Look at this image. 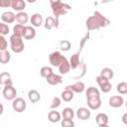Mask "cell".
I'll return each mask as SVG.
<instances>
[{
  "label": "cell",
  "instance_id": "1",
  "mask_svg": "<svg viewBox=\"0 0 127 127\" xmlns=\"http://www.w3.org/2000/svg\"><path fill=\"white\" fill-rule=\"evenodd\" d=\"M109 23L110 21L105 16H103L98 11H95L92 16L87 18L85 22V26L89 31H91V30H98L99 28L102 27H106L109 25Z\"/></svg>",
  "mask_w": 127,
  "mask_h": 127
},
{
  "label": "cell",
  "instance_id": "2",
  "mask_svg": "<svg viewBox=\"0 0 127 127\" xmlns=\"http://www.w3.org/2000/svg\"><path fill=\"white\" fill-rule=\"evenodd\" d=\"M51 6H52V10L54 15L56 16V19L59 21V17L62 15H64L67 13V11H69L71 9V7L66 4V3H63L62 1H51Z\"/></svg>",
  "mask_w": 127,
  "mask_h": 127
},
{
  "label": "cell",
  "instance_id": "3",
  "mask_svg": "<svg viewBox=\"0 0 127 127\" xmlns=\"http://www.w3.org/2000/svg\"><path fill=\"white\" fill-rule=\"evenodd\" d=\"M10 47H11V50L16 54L22 53L24 51V48H25L22 37H18L14 34L11 35V37H10Z\"/></svg>",
  "mask_w": 127,
  "mask_h": 127
},
{
  "label": "cell",
  "instance_id": "4",
  "mask_svg": "<svg viewBox=\"0 0 127 127\" xmlns=\"http://www.w3.org/2000/svg\"><path fill=\"white\" fill-rule=\"evenodd\" d=\"M65 59V57H64L61 52L59 51H55L53 52L52 54H50L49 56V61H50V64L53 65V66H60V64L63 63V61Z\"/></svg>",
  "mask_w": 127,
  "mask_h": 127
},
{
  "label": "cell",
  "instance_id": "5",
  "mask_svg": "<svg viewBox=\"0 0 127 127\" xmlns=\"http://www.w3.org/2000/svg\"><path fill=\"white\" fill-rule=\"evenodd\" d=\"M2 93H3V96L5 99L7 100H14L17 95V90L16 88L13 86V85H6L3 87V90H2Z\"/></svg>",
  "mask_w": 127,
  "mask_h": 127
},
{
  "label": "cell",
  "instance_id": "6",
  "mask_svg": "<svg viewBox=\"0 0 127 127\" xmlns=\"http://www.w3.org/2000/svg\"><path fill=\"white\" fill-rule=\"evenodd\" d=\"M26 107H27V103H26L25 99L22 98V97H17L12 102V108H13V110L16 111V112H18V113L25 111Z\"/></svg>",
  "mask_w": 127,
  "mask_h": 127
},
{
  "label": "cell",
  "instance_id": "7",
  "mask_svg": "<svg viewBox=\"0 0 127 127\" xmlns=\"http://www.w3.org/2000/svg\"><path fill=\"white\" fill-rule=\"evenodd\" d=\"M96 82H97V84L99 85L100 90H101L102 92H104V93L109 92V91L111 90V88H112V85H111V83L109 82V80L103 78V77L100 76V75H98V76L96 77Z\"/></svg>",
  "mask_w": 127,
  "mask_h": 127
},
{
  "label": "cell",
  "instance_id": "8",
  "mask_svg": "<svg viewBox=\"0 0 127 127\" xmlns=\"http://www.w3.org/2000/svg\"><path fill=\"white\" fill-rule=\"evenodd\" d=\"M65 89H69V90H71V91H73L75 93H81V92L84 91L85 85H84V83L82 81H76L71 85H66Z\"/></svg>",
  "mask_w": 127,
  "mask_h": 127
},
{
  "label": "cell",
  "instance_id": "9",
  "mask_svg": "<svg viewBox=\"0 0 127 127\" xmlns=\"http://www.w3.org/2000/svg\"><path fill=\"white\" fill-rule=\"evenodd\" d=\"M1 20L5 24H12L16 20V15L12 11H5L1 14Z\"/></svg>",
  "mask_w": 127,
  "mask_h": 127
},
{
  "label": "cell",
  "instance_id": "10",
  "mask_svg": "<svg viewBox=\"0 0 127 127\" xmlns=\"http://www.w3.org/2000/svg\"><path fill=\"white\" fill-rule=\"evenodd\" d=\"M109 105L113 108H118V107H121L124 103V99L122 96L120 95H114V96H111L109 98Z\"/></svg>",
  "mask_w": 127,
  "mask_h": 127
},
{
  "label": "cell",
  "instance_id": "11",
  "mask_svg": "<svg viewBox=\"0 0 127 127\" xmlns=\"http://www.w3.org/2000/svg\"><path fill=\"white\" fill-rule=\"evenodd\" d=\"M76 116L80 120H87V119L90 118L91 113H90V110L88 108H86V107H79L76 110Z\"/></svg>",
  "mask_w": 127,
  "mask_h": 127
},
{
  "label": "cell",
  "instance_id": "12",
  "mask_svg": "<svg viewBox=\"0 0 127 127\" xmlns=\"http://www.w3.org/2000/svg\"><path fill=\"white\" fill-rule=\"evenodd\" d=\"M86 102H87V106L92 110H96L101 106V98L100 97L86 98Z\"/></svg>",
  "mask_w": 127,
  "mask_h": 127
},
{
  "label": "cell",
  "instance_id": "13",
  "mask_svg": "<svg viewBox=\"0 0 127 127\" xmlns=\"http://www.w3.org/2000/svg\"><path fill=\"white\" fill-rule=\"evenodd\" d=\"M44 26H45V28L47 30H51V29H53L55 27L58 28L59 27V21L57 19H55L54 17H52V16H48L46 18V20H45Z\"/></svg>",
  "mask_w": 127,
  "mask_h": 127
},
{
  "label": "cell",
  "instance_id": "14",
  "mask_svg": "<svg viewBox=\"0 0 127 127\" xmlns=\"http://www.w3.org/2000/svg\"><path fill=\"white\" fill-rule=\"evenodd\" d=\"M0 83H1L3 86H6V85H13V80H12L11 75H10L9 72H6V71L1 72V74H0Z\"/></svg>",
  "mask_w": 127,
  "mask_h": 127
},
{
  "label": "cell",
  "instance_id": "15",
  "mask_svg": "<svg viewBox=\"0 0 127 127\" xmlns=\"http://www.w3.org/2000/svg\"><path fill=\"white\" fill-rule=\"evenodd\" d=\"M30 22L32 24V26L34 27H40L42 24H43V16L39 13H35L31 16V19H30Z\"/></svg>",
  "mask_w": 127,
  "mask_h": 127
},
{
  "label": "cell",
  "instance_id": "16",
  "mask_svg": "<svg viewBox=\"0 0 127 127\" xmlns=\"http://www.w3.org/2000/svg\"><path fill=\"white\" fill-rule=\"evenodd\" d=\"M63 81V77L62 75L60 74H57V73H53L52 75H50L48 78H47V82L51 85H57V84H60L62 83Z\"/></svg>",
  "mask_w": 127,
  "mask_h": 127
},
{
  "label": "cell",
  "instance_id": "17",
  "mask_svg": "<svg viewBox=\"0 0 127 127\" xmlns=\"http://www.w3.org/2000/svg\"><path fill=\"white\" fill-rule=\"evenodd\" d=\"M95 122L98 126L100 125H107L108 122H109V118H108V115L105 114V113H98L95 117Z\"/></svg>",
  "mask_w": 127,
  "mask_h": 127
},
{
  "label": "cell",
  "instance_id": "18",
  "mask_svg": "<svg viewBox=\"0 0 127 127\" xmlns=\"http://www.w3.org/2000/svg\"><path fill=\"white\" fill-rule=\"evenodd\" d=\"M16 21L19 24L25 26V24H27L28 21H29V15L26 12H24V11L23 12H18L16 14Z\"/></svg>",
  "mask_w": 127,
  "mask_h": 127
},
{
  "label": "cell",
  "instance_id": "19",
  "mask_svg": "<svg viewBox=\"0 0 127 127\" xmlns=\"http://www.w3.org/2000/svg\"><path fill=\"white\" fill-rule=\"evenodd\" d=\"M70 68H71V67H70V64H69V62L67 61V59L65 58V59L63 61V63L60 64V66H59V71H60L61 74H66V73L69 71Z\"/></svg>",
  "mask_w": 127,
  "mask_h": 127
},
{
  "label": "cell",
  "instance_id": "20",
  "mask_svg": "<svg viewBox=\"0 0 127 127\" xmlns=\"http://www.w3.org/2000/svg\"><path fill=\"white\" fill-rule=\"evenodd\" d=\"M62 118V114L59 112V111H56V110H51L48 114V119L50 122L52 123H57L61 120Z\"/></svg>",
  "mask_w": 127,
  "mask_h": 127
},
{
  "label": "cell",
  "instance_id": "21",
  "mask_svg": "<svg viewBox=\"0 0 127 127\" xmlns=\"http://www.w3.org/2000/svg\"><path fill=\"white\" fill-rule=\"evenodd\" d=\"M11 7H12L14 10L18 11V12H23V10H24L25 7H26V3H25V1H23V0H12V5H11Z\"/></svg>",
  "mask_w": 127,
  "mask_h": 127
},
{
  "label": "cell",
  "instance_id": "22",
  "mask_svg": "<svg viewBox=\"0 0 127 127\" xmlns=\"http://www.w3.org/2000/svg\"><path fill=\"white\" fill-rule=\"evenodd\" d=\"M25 32H26V26H24V25L16 24L13 27V34L18 37H24Z\"/></svg>",
  "mask_w": 127,
  "mask_h": 127
},
{
  "label": "cell",
  "instance_id": "23",
  "mask_svg": "<svg viewBox=\"0 0 127 127\" xmlns=\"http://www.w3.org/2000/svg\"><path fill=\"white\" fill-rule=\"evenodd\" d=\"M86 98H94V97H100V92L96 87L90 86L85 91Z\"/></svg>",
  "mask_w": 127,
  "mask_h": 127
},
{
  "label": "cell",
  "instance_id": "24",
  "mask_svg": "<svg viewBox=\"0 0 127 127\" xmlns=\"http://www.w3.org/2000/svg\"><path fill=\"white\" fill-rule=\"evenodd\" d=\"M28 98L32 103H37L41 99V95L36 89H31L28 92Z\"/></svg>",
  "mask_w": 127,
  "mask_h": 127
},
{
  "label": "cell",
  "instance_id": "25",
  "mask_svg": "<svg viewBox=\"0 0 127 127\" xmlns=\"http://www.w3.org/2000/svg\"><path fill=\"white\" fill-rule=\"evenodd\" d=\"M61 95H62L61 98H62L64 101H65V102H69V101H71V100L73 99L74 92L71 91V90H69V89H64V90L62 92Z\"/></svg>",
  "mask_w": 127,
  "mask_h": 127
},
{
  "label": "cell",
  "instance_id": "26",
  "mask_svg": "<svg viewBox=\"0 0 127 127\" xmlns=\"http://www.w3.org/2000/svg\"><path fill=\"white\" fill-rule=\"evenodd\" d=\"M99 75H100V76H102L103 78L107 79V80H110V79L113 77L114 72H113V70H112L110 67H104V68H102V69H101V71H100V74H99Z\"/></svg>",
  "mask_w": 127,
  "mask_h": 127
},
{
  "label": "cell",
  "instance_id": "27",
  "mask_svg": "<svg viewBox=\"0 0 127 127\" xmlns=\"http://www.w3.org/2000/svg\"><path fill=\"white\" fill-rule=\"evenodd\" d=\"M36 37V30L32 26H26V32L24 35V39L26 40H32Z\"/></svg>",
  "mask_w": 127,
  "mask_h": 127
},
{
  "label": "cell",
  "instance_id": "28",
  "mask_svg": "<svg viewBox=\"0 0 127 127\" xmlns=\"http://www.w3.org/2000/svg\"><path fill=\"white\" fill-rule=\"evenodd\" d=\"M62 116H63V119H72L74 116V111L70 107H65L62 111Z\"/></svg>",
  "mask_w": 127,
  "mask_h": 127
},
{
  "label": "cell",
  "instance_id": "29",
  "mask_svg": "<svg viewBox=\"0 0 127 127\" xmlns=\"http://www.w3.org/2000/svg\"><path fill=\"white\" fill-rule=\"evenodd\" d=\"M54 73V71H53V68L51 67V66H43L41 69H40V74H41V76L42 77H45L46 79L50 76V75H52Z\"/></svg>",
  "mask_w": 127,
  "mask_h": 127
},
{
  "label": "cell",
  "instance_id": "30",
  "mask_svg": "<svg viewBox=\"0 0 127 127\" xmlns=\"http://www.w3.org/2000/svg\"><path fill=\"white\" fill-rule=\"evenodd\" d=\"M10 59H11V55H10V53L7 50L0 52V63L2 64H5L9 63Z\"/></svg>",
  "mask_w": 127,
  "mask_h": 127
},
{
  "label": "cell",
  "instance_id": "31",
  "mask_svg": "<svg viewBox=\"0 0 127 127\" xmlns=\"http://www.w3.org/2000/svg\"><path fill=\"white\" fill-rule=\"evenodd\" d=\"M69 64H70V67L73 68V69L76 68L79 65V53H76V54L71 56Z\"/></svg>",
  "mask_w": 127,
  "mask_h": 127
},
{
  "label": "cell",
  "instance_id": "32",
  "mask_svg": "<svg viewBox=\"0 0 127 127\" xmlns=\"http://www.w3.org/2000/svg\"><path fill=\"white\" fill-rule=\"evenodd\" d=\"M70 48H71V44H70L69 41H67V40H62L60 42V49L62 51L67 52V51H69Z\"/></svg>",
  "mask_w": 127,
  "mask_h": 127
},
{
  "label": "cell",
  "instance_id": "33",
  "mask_svg": "<svg viewBox=\"0 0 127 127\" xmlns=\"http://www.w3.org/2000/svg\"><path fill=\"white\" fill-rule=\"evenodd\" d=\"M117 91L120 93V94H126L127 93V82H119L117 84Z\"/></svg>",
  "mask_w": 127,
  "mask_h": 127
},
{
  "label": "cell",
  "instance_id": "34",
  "mask_svg": "<svg viewBox=\"0 0 127 127\" xmlns=\"http://www.w3.org/2000/svg\"><path fill=\"white\" fill-rule=\"evenodd\" d=\"M61 103H62V99L58 96H55L52 100V104H51L50 107H51V109H56V108L61 106Z\"/></svg>",
  "mask_w": 127,
  "mask_h": 127
},
{
  "label": "cell",
  "instance_id": "35",
  "mask_svg": "<svg viewBox=\"0 0 127 127\" xmlns=\"http://www.w3.org/2000/svg\"><path fill=\"white\" fill-rule=\"evenodd\" d=\"M62 127H74V122L72 119H62Z\"/></svg>",
  "mask_w": 127,
  "mask_h": 127
},
{
  "label": "cell",
  "instance_id": "36",
  "mask_svg": "<svg viewBox=\"0 0 127 127\" xmlns=\"http://www.w3.org/2000/svg\"><path fill=\"white\" fill-rule=\"evenodd\" d=\"M8 33H9V27H8V25L5 24V23H3V22H1L0 23V34H1V36H5Z\"/></svg>",
  "mask_w": 127,
  "mask_h": 127
},
{
  "label": "cell",
  "instance_id": "37",
  "mask_svg": "<svg viewBox=\"0 0 127 127\" xmlns=\"http://www.w3.org/2000/svg\"><path fill=\"white\" fill-rule=\"evenodd\" d=\"M8 47V42L4 38V36H0V51H6Z\"/></svg>",
  "mask_w": 127,
  "mask_h": 127
},
{
  "label": "cell",
  "instance_id": "38",
  "mask_svg": "<svg viewBox=\"0 0 127 127\" xmlns=\"http://www.w3.org/2000/svg\"><path fill=\"white\" fill-rule=\"evenodd\" d=\"M12 0H1L0 1V7H11Z\"/></svg>",
  "mask_w": 127,
  "mask_h": 127
},
{
  "label": "cell",
  "instance_id": "39",
  "mask_svg": "<svg viewBox=\"0 0 127 127\" xmlns=\"http://www.w3.org/2000/svg\"><path fill=\"white\" fill-rule=\"evenodd\" d=\"M122 122H123L125 125H127V112L122 115Z\"/></svg>",
  "mask_w": 127,
  "mask_h": 127
},
{
  "label": "cell",
  "instance_id": "40",
  "mask_svg": "<svg viewBox=\"0 0 127 127\" xmlns=\"http://www.w3.org/2000/svg\"><path fill=\"white\" fill-rule=\"evenodd\" d=\"M98 127H109V125L107 124V125H100V126H98Z\"/></svg>",
  "mask_w": 127,
  "mask_h": 127
},
{
  "label": "cell",
  "instance_id": "41",
  "mask_svg": "<svg viewBox=\"0 0 127 127\" xmlns=\"http://www.w3.org/2000/svg\"><path fill=\"white\" fill-rule=\"evenodd\" d=\"M125 105H126V107H127V101H126V103H125Z\"/></svg>",
  "mask_w": 127,
  "mask_h": 127
}]
</instances>
